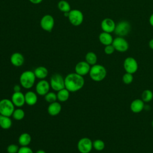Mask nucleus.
<instances>
[{
    "label": "nucleus",
    "instance_id": "nucleus-1",
    "mask_svg": "<svg viewBox=\"0 0 153 153\" xmlns=\"http://www.w3.org/2000/svg\"><path fill=\"white\" fill-rule=\"evenodd\" d=\"M84 77L76 72L68 74L65 78V87L70 92H76L81 90L84 85Z\"/></svg>",
    "mask_w": 153,
    "mask_h": 153
},
{
    "label": "nucleus",
    "instance_id": "nucleus-2",
    "mask_svg": "<svg viewBox=\"0 0 153 153\" xmlns=\"http://www.w3.org/2000/svg\"><path fill=\"white\" fill-rule=\"evenodd\" d=\"M88 74L93 81L100 82L105 78L107 72L106 68L103 65L96 64L91 66Z\"/></svg>",
    "mask_w": 153,
    "mask_h": 153
},
{
    "label": "nucleus",
    "instance_id": "nucleus-3",
    "mask_svg": "<svg viewBox=\"0 0 153 153\" xmlns=\"http://www.w3.org/2000/svg\"><path fill=\"white\" fill-rule=\"evenodd\" d=\"M36 76L34 74L33 71H25L23 72L19 78V82L20 85L26 89L31 88L36 80Z\"/></svg>",
    "mask_w": 153,
    "mask_h": 153
},
{
    "label": "nucleus",
    "instance_id": "nucleus-4",
    "mask_svg": "<svg viewBox=\"0 0 153 153\" xmlns=\"http://www.w3.org/2000/svg\"><path fill=\"white\" fill-rule=\"evenodd\" d=\"M15 109V106L11 100L2 99L0 100V115L11 117Z\"/></svg>",
    "mask_w": 153,
    "mask_h": 153
},
{
    "label": "nucleus",
    "instance_id": "nucleus-5",
    "mask_svg": "<svg viewBox=\"0 0 153 153\" xmlns=\"http://www.w3.org/2000/svg\"><path fill=\"white\" fill-rule=\"evenodd\" d=\"M50 87L56 91H58L64 88L65 87V78L59 74H53L50 81Z\"/></svg>",
    "mask_w": 153,
    "mask_h": 153
},
{
    "label": "nucleus",
    "instance_id": "nucleus-6",
    "mask_svg": "<svg viewBox=\"0 0 153 153\" xmlns=\"http://www.w3.org/2000/svg\"><path fill=\"white\" fill-rule=\"evenodd\" d=\"M68 19L69 22L75 26H78L81 25L84 20V15L82 13L77 9L71 10L69 12Z\"/></svg>",
    "mask_w": 153,
    "mask_h": 153
},
{
    "label": "nucleus",
    "instance_id": "nucleus-7",
    "mask_svg": "<svg viewBox=\"0 0 153 153\" xmlns=\"http://www.w3.org/2000/svg\"><path fill=\"white\" fill-rule=\"evenodd\" d=\"M131 30V26L128 22L123 20L118 22L115 28L114 32L118 36L123 37L127 35Z\"/></svg>",
    "mask_w": 153,
    "mask_h": 153
},
{
    "label": "nucleus",
    "instance_id": "nucleus-8",
    "mask_svg": "<svg viewBox=\"0 0 153 153\" xmlns=\"http://www.w3.org/2000/svg\"><path fill=\"white\" fill-rule=\"evenodd\" d=\"M93 148V141L88 137H82L77 143V149L80 153H90Z\"/></svg>",
    "mask_w": 153,
    "mask_h": 153
},
{
    "label": "nucleus",
    "instance_id": "nucleus-9",
    "mask_svg": "<svg viewBox=\"0 0 153 153\" xmlns=\"http://www.w3.org/2000/svg\"><path fill=\"white\" fill-rule=\"evenodd\" d=\"M112 44L116 51L121 53L127 51L129 48V45L127 40L121 36H118L114 39Z\"/></svg>",
    "mask_w": 153,
    "mask_h": 153
},
{
    "label": "nucleus",
    "instance_id": "nucleus-10",
    "mask_svg": "<svg viewBox=\"0 0 153 153\" xmlns=\"http://www.w3.org/2000/svg\"><path fill=\"white\" fill-rule=\"evenodd\" d=\"M124 69L126 72L134 74L138 69V63L136 60L132 57H127L123 63Z\"/></svg>",
    "mask_w": 153,
    "mask_h": 153
},
{
    "label": "nucleus",
    "instance_id": "nucleus-11",
    "mask_svg": "<svg viewBox=\"0 0 153 153\" xmlns=\"http://www.w3.org/2000/svg\"><path fill=\"white\" fill-rule=\"evenodd\" d=\"M40 26L44 30L51 32L54 26V19L53 17L50 14L44 16L41 19Z\"/></svg>",
    "mask_w": 153,
    "mask_h": 153
},
{
    "label": "nucleus",
    "instance_id": "nucleus-12",
    "mask_svg": "<svg viewBox=\"0 0 153 153\" xmlns=\"http://www.w3.org/2000/svg\"><path fill=\"white\" fill-rule=\"evenodd\" d=\"M50 82L45 79H40L35 87V91L37 94L39 96H45L47 93L50 91Z\"/></svg>",
    "mask_w": 153,
    "mask_h": 153
},
{
    "label": "nucleus",
    "instance_id": "nucleus-13",
    "mask_svg": "<svg viewBox=\"0 0 153 153\" xmlns=\"http://www.w3.org/2000/svg\"><path fill=\"white\" fill-rule=\"evenodd\" d=\"M91 66L85 61H80L75 66V71L76 74L84 76L89 74Z\"/></svg>",
    "mask_w": 153,
    "mask_h": 153
},
{
    "label": "nucleus",
    "instance_id": "nucleus-14",
    "mask_svg": "<svg viewBox=\"0 0 153 153\" xmlns=\"http://www.w3.org/2000/svg\"><path fill=\"white\" fill-rule=\"evenodd\" d=\"M115 26H116V24L115 23L114 21L110 18L104 19L102 21L100 24V26L103 32H105L110 33L114 32Z\"/></svg>",
    "mask_w": 153,
    "mask_h": 153
},
{
    "label": "nucleus",
    "instance_id": "nucleus-15",
    "mask_svg": "<svg viewBox=\"0 0 153 153\" xmlns=\"http://www.w3.org/2000/svg\"><path fill=\"white\" fill-rule=\"evenodd\" d=\"M11 100L15 106L21 108L25 103V94H23L22 91L14 92L11 96Z\"/></svg>",
    "mask_w": 153,
    "mask_h": 153
},
{
    "label": "nucleus",
    "instance_id": "nucleus-16",
    "mask_svg": "<svg viewBox=\"0 0 153 153\" xmlns=\"http://www.w3.org/2000/svg\"><path fill=\"white\" fill-rule=\"evenodd\" d=\"M24 56L20 53H14L10 56V62L13 66L16 67H20L22 66L24 63Z\"/></svg>",
    "mask_w": 153,
    "mask_h": 153
},
{
    "label": "nucleus",
    "instance_id": "nucleus-17",
    "mask_svg": "<svg viewBox=\"0 0 153 153\" xmlns=\"http://www.w3.org/2000/svg\"><path fill=\"white\" fill-rule=\"evenodd\" d=\"M145 106L144 102L140 99H136L133 100L130 103V109L135 114H137L142 111Z\"/></svg>",
    "mask_w": 153,
    "mask_h": 153
},
{
    "label": "nucleus",
    "instance_id": "nucleus-18",
    "mask_svg": "<svg viewBox=\"0 0 153 153\" xmlns=\"http://www.w3.org/2000/svg\"><path fill=\"white\" fill-rule=\"evenodd\" d=\"M62 110L61 104L56 101L49 104L47 108V112L51 116H56L60 114Z\"/></svg>",
    "mask_w": 153,
    "mask_h": 153
},
{
    "label": "nucleus",
    "instance_id": "nucleus-19",
    "mask_svg": "<svg viewBox=\"0 0 153 153\" xmlns=\"http://www.w3.org/2000/svg\"><path fill=\"white\" fill-rule=\"evenodd\" d=\"M25 103L29 106L35 105L38 101V96L36 93L32 91H28L25 94Z\"/></svg>",
    "mask_w": 153,
    "mask_h": 153
},
{
    "label": "nucleus",
    "instance_id": "nucleus-20",
    "mask_svg": "<svg viewBox=\"0 0 153 153\" xmlns=\"http://www.w3.org/2000/svg\"><path fill=\"white\" fill-rule=\"evenodd\" d=\"M99 39L100 43L104 45L112 44L114 40L111 33L105 32H102L99 34Z\"/></svg>",
    "mask_w": 153,
    "mask_h": 153
},
{
    "label": "nucleus",
    "instance_id": "nucleus-21",
    "mask_svg": "<svg viewBox=\"0 0 153 153\" xmlns=\"http://www.w3.org/2000/svg\"><path fill=\"white\" fill-rule=\"evenodd\" d=\"M33 72L36 78L39 79H44L48 74V69L42 66H38L33 71Z\"/></svg>",
    "mask_w": 153,
    "mask_h": 153
},
{
    "label": "nucleus",
    "instance_id": "nucleus-22",
    "mask_svg": "<svg viewBox=\"0 0 153 153\" xmlns=\"http://www.w3.org/2000/svg\"><path fill=\"white\" fill-rule=\"evenodd\" d=\"M32 140V137L30 134L28 133H22L18 139V142L19 145L21 146H28Z\"/></svg>",
    "mask_w": 153,
    "mask_h": 153
},
{
    "label": "nucleus",
    "instance_id": "nucleus-23",
    "mask_svg": "<svg viewBox=\"0 0 153 153\" xmlns=\"http://www.w3.org/2000/svg\"><path fill=\"white\" fill-rule=\"evenodd\" d=\"M12 120L10 117L0 115V127L4 130H7L12 126Z\"/></svg>",
    "mask_w": 153,
    "mask_h": 153
},
{
    "label": "nucleus",
    "instance_id": "nucleus-24",
    "mask_svg": "<svg viewBox=\"0 0 153 153\" xmlns=\"http://www.w3.org/2000/svg\"><path fill=\"white\" fill-rule=\"evenodd\" d=\"M57 100L60 102H65L67 101L70 96V91L66 88H64L58 91H57Z\"/></svg>",
    "mask_w": 153,
    "mask_h": 153
},
{
    "label": "nucleus",
    "instance_id": "nucleus-25",
    "mask_svg": "<svg viewBox=\"0 0 153 153\" xmlns=\"http://www.w3.org/2000/svg\"><path fill=\"white\" fill-rule=\"evenodd\" d=\"M85 61L87 62L90 66L96 65L97 60V55L93 51L88 52L85 56Z\"/></svg>",
    "mask_w": 153,
    "mask_h": 153
},
{
    "label": "nucleus",
    "instance_id": "nucleus-26",
    "mask_svg": "<svg viewBox=\"0 0 153 153\" xmlns=\"http://www.w3.org/2000/svg\"><path fill=\"white\" fill-rule=\"evenodd\" d=\"M57 7L60 11H61L63 13L69 12L71 10V5H70L69 3L65 0L60 1L58 2Z\"/></svg>",
    "mask_w": 153,
    "mask_h": 153
},
{
    "label": "nucleus",
    "instance_id": "nucleus-27",
    "mask_svg": "<svg viewBox=\"0 0 153 153\" xmlns=\"http://www.w3.org/2000/svg\"><path fill=\"white\" fill-rule=\"evenodd\" d=\"M25 116V112L23 111V109H22L20 108H17V109H15L13 114H12V117L13 118L17 121H20L22 120L24 118Z\"/></svg>",
    "mask_w": 153,
    "mask_h": 153
},
{
    "label": "nucleus",
    "instance_id": "nucleus-28",
    "mask_svg": "<svg viewBox=\"0 0 153 153\" xmlns=\"http://www.w3.org/2000/svg\"><path fill=\"white\" fill-rule=\"evenodd\" d=\"M141 99L144 102H149L153 99V93L151 90L146 89L145 90L141 95Z\"/></svg>",
    "mask_w": 153,
    "mask_h": 153
},
{
    "label": "nucleus",
    "instance_id": "nucleus-29",
    "mask_svg": "<svg viewBox=\"0 0 153 153\" xmlns=\"http://www.w3.org/2000/svg\"><path fill=\"white\" fill-rule=\"evenodd\" d=\"M105 147V142L101 139H96L93 142V148L97 151H101L103 150Z\"/></svg>",
    "mask_w": 153,
    "mask_h": 153
},
{
    "label": "nucleus",
    "instance_id": "nucleus-30",
    "mask_svg": "<svg viewBox=\"0 0 153 153\" xmlns=\"http://www.w3.org/2000/svg\"><path fill=\"white\" fill-rule=\"evenodd\" d=\"M44 99L47 102L49 103L54 102L57 100V94L54 92L49 91L44 96Z\"/></svg>",
    "mask_w": 153,
    "mask_h": 153
},
{
    "label": "nucleus",
    "instance_id": "nucleus-31",
    "mask_svg": "<svg viewBox=\"0 0 153 153\" xmlns=\"http://www.w3.org/2000/svg\"><path fill=\"white\" fill-rule=\"evenodd\" d=\"M122 81L124 84L128 85L130 84L133 81V75L132 74L126 72L125 73L122 77Z\"/></svg>",
    "mask_w": 153,
    "mask_h": 153
},
{
    "label": "nucleus",
    "instance_id": "nucleus-32",
    "mask_svg": "<svg viewBox=\"0 0 153 153\" xmlns=\"http://www.w3.org/2000/svg\"><path fill=\"white\" fill-rule=\"evenodd\" d=\"M19 149V147L16 144H10L7 148V151L8 153H17Z\"/></svg>",
    "mask_w": 153,
    "mask_h": 153
},
{
    "label": "nucleus",
    "instance_id": "nucleus-33",
    "mask_svg": "<svg viewBox=\"0 0 153 153\" xmlns=\"http://www.w3.org/2000/svg\"><path fill=\"white\" fill-rule=\"evenodd\" d=\"M115 50V48L114 47L112 44L105 45V47L104 48V52L105 53V54H106L108 55L112 54V53H114Z\"/></svg>",
    "mask_w": 153,
    "mask_h": 153
},
{
    "label": "nucleus",
    "instance_id": "nucleus-34",
    "mask_svg": "<svg viewBox=\"0 0 153 153\" xmlns=\"http://www.w3.org/2000/svg\"><path fill=\"white\" fill-rule=\"evenodd\" d=\"M17 153H33L32 149L29 147L28 146H21L19 148V149Z\"/></svg>",
    "mask_w": 153,
    "mask_h": 153
},
{
    "label": "nucleus",
    "instance_id": "nucleus-35",
    "mask_svg": "<svg viewBox=\"0 0 153 153\" xmlns=\"http://www.w3.org/2000/svg\"><path fill=\"white\" fill-rule=\"evenodd\" d=\"M14 92H20L21 91V86L19 84H16L13 87Z\"/></svg>",
    "mask_w": 153,
    "mask_h": 153
},
{
    "label": "nucleus",
    "instance_id": "nucleus-36",
    "mask_svg": "<svg viewBox=\"0 0 153 153\" xmlns=\"http://www.w3.org/2000/svg\"><path fill=\"white\" fill-rule=\"evenodd\" d=\"M31 3L32 4H39L41 3L42 0H29Z\"/></svg>",
    "mask_w": 153,
    "mask_h": 153
},
{
    "label": "nucleus",
    "instance_id": "nucleus-37",
    "mask_svg": "<svg viewBox=\"0 0 153 153\" xmlns=\"http://www.w3.org/2000/svg\"><path fill=\"white\" fill-rule=\"evenodd\" d=\"M149 22L150 25H151L152 26H153V13L150 16L149 19Z\"/></svg>",
    "mask_w": 153,
    "mask_h": 153
},
{
    "label": "nucleus",
    "instance_id": "nucleus-38",
    "mask_svg": "<svg viewBox=\"0 0 153 153\" xmlns=\"http://www.w3.org/2000/svg\"><path fill=\"white\" fill-rule=\"evenodd\" d=\"M148 45H149V47L151 49L153 50V38L151 39L149 41V43H148Z\"/></svg>",
    "mask_w": 153,
    "mask_h": 153
},
{
    "label": "nucleus",
    "instance_id": "nucleus-39",
    "mask_svg": "<svg viewBox=\"0 0 153 153\" xmlns=\"http://www.w3.org/2000/svg\"><path fill=\"white\" fill-rule=\"evenodd\" d=\"M35 153H46L45 151H44L43 149H39Z\"/></svg>",
    "mask_w": 153,
    "mask_h": 153
},
{
    "label": "nucleus",
    "instance_id": "nucleus-40",
    "mask_svg": "<svg viewBox=\"0 0 153 153\" xmlns=\"http://www.w3.org/2000/svg\"><path fill=\"white\" fill-rule=\"evenodd\" d=\"M151 125H152V128H153V120H152V122H151Z\"/></svg>",
    "mask_w": 153,
    "mask_h": 153
}]
</instances>
